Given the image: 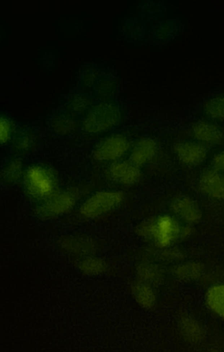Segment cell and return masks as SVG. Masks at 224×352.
Wrapping results in <instances>:
<instances>
[{
    "label": "cell",
    "mask_w": 224,
    "mask_h": 352,
    "mask_svg": "<svg viewBox=\"0 0 224 352\" xmlns=\"http://www.w3.org/2000/svg\"><path fill=\"white\" fill-rule=\"evenodd\" d=\"M81 271L88 275H99L108 269L106 262L101 258L88 256L79 263Z\"/></svg>",
    "instance_id": "19"
},
{
    "label": "cell",
    "mask_w": 224,
    "mask_h": 352,
    "mask_svg": "<svg viewBox=\"0 0 224 352\" xmlns=\"http://www.w3.org/2000/svg\"><path fill=\"white\" fill-rule=\"evenodd\" d=\"M171 209L178 220L190 226L198 223L202 217L199 204L187 195L176 197L171 204Z\"/></svg>",
    "instance_id": "8"
},
{
    "label": "cell",
    "mask_w": 224,
    "mask_h": 352,
    "mask_svg": "<svg viewBox=\"0 0 224 352\" xmlns=\"http://www.w3.org/2000/svg\"><path fill=\"white\" fill-rule=\"evenodd\" d=\"M25 184L30 195L44 200L55 192L56 182L53 174L40 165L27 169L25 175Z\"/></svg>",
    "instance_id": "4"
},
{
    "label": "cell",
    "mask_w": 224,
    "mask_h": 352,
    "mask_svg": "<svg viewBox=\"0 0 224 352\" xmlns=\"http://www.w3.org/2000/svg\"><path fill=\"white\" fill-rule=\"evenodd\" d=\"M132 292L137 302L142 307L151 309L155 306L157 296L152 285L138 280L132 285Z\"/></svg>",
    "instance_id": "16"
},
{
    "label": "cell",
    "mask_w": 224,
    "mask_h": 352,
    "mask_svg": "<svg viewBox=\"0 0 224 352\" xmlns=\"http://www.w3.org/2000/svg\"><path fill=\"white\" fill-rule=\"evenodd\" d=\"M76 200V195L73 191H55L44 200L38 208V212L44 217H57L71 210Z\"/></svg>",
    "instance_id": "6"
},
{
    "label": "cell",
    "mask_w": 224,
    "mask_h": 352,
    "mask_svg": "<svg viewBox=\"0 0 224 352\" xmlns=\"http://www.w3.org/2000/svg\"><path fill=\"white\" fill-rule=\"evenodd\" d=\"M212 168L224 175V151L216 153L212 161Z\"/></svg>",
    "instance_id": "24"
},
{
    "label": "cell",
    "mask_w": 224,
    "mask_h": 352,
    "mask_svg": "<svg viewBox=\"0 0 224 352\" xmlns=\"http://www.w3.org/2000/svg\"><path fill=\"white\" fill-rule=\"evenodd\" d=\"M32 142L30 137L27 135L20 136L18 140V144L22 148H27Z\"/></svg>",
    "instance_id": "25"
},
{
    "label": "cell",
    "mask_w": 224,
    "mask_h": 352,
    "mask_svg": "<svg viewBox=\"0 0 224 352\" xmlns=\"http://www.w3.org/2000/svg\"><path fill=\"white\" fill-rule=\"evenodd\" d=\"M173 151L178 160L188 166L201 164L208 155L207 146L196 140L178 142L174 144Z\"/></svg>",
    "instance_id": "7"
},
{
    "label": "cell",
    "mask_w": 224,
    "mask_h": 352,
    "mask_svg": "<svg viewBox=\"0 0 224 352\" xmlns=\"http://www.w3.org/2000/svg\"><path fill=\"white\" fill-rule=\"evenodd\" d=\"M21 173V164L20 162L14 160L10 162L4 171V178L9 182L15 181Z\"/></svg>",
    "instance_id": "21"
},
{
    "label": "cell",
    "mask_w": 224,
    "mask_h": 352,
    "mask_svg": "<svg viewBox=\"0 0 224 352\" xmlns=\"http://www.w3.org/2000/svg\"><path fill=\"white\" fill-rule=\"evenodd\" d=\"M198 187L206 197L224 200V175L213 168L203 170L198 179Z\"/></svg>",
    "instance_id": "10"
},
{
    "label": "cell",
    "mask_w": 224,
    "mask_h": 352,
    "mask_svg": "<svg viewBox=\"0 0 224 352\" xmlns=\"http://www.w3.org/2000/svg\"><path fill=\"white\" fill-rule=\"evenodd\" d=\"M120 117L117 105L102 102L88 111L84 121V128L88 133H101L115 126L119 122Z\"/></svg>",
    "instance_id": "3"
},
{
    "label": "cell",
    "mask_w": 224,
    "mask_h": 352,
    "mask_svg": "<svg viewBox=\"0 0 224 352\" xmlns=\"http://www.w3.org/2000/svg\"><path fill=\"white\" fill-rule=\"evenodd\" d=\"M158 149V144L154 140L149 138H142L133 146L129 161L138 167L145 166L153 160Z\"/></svg>",
    "instance_id": "13"
},
{
    "label": "cell",
    "mask_w": 224,
    "mask_h": 352,
    "mask_svg": "<svg viewBox=\"0 0 224 352\" xmlns=\"http://www.w3.org/2000/svg\"><path fill=\"white\" fill-rule=\"evenodd\" d=\"M108 174L112 181L123 186L134 185L142 176L140 167L129 160H119L112 163Z\"/></svg>",
    "instance_id": "9"
},
{
    "label": "cell",
    "mask_w": 224,
    "mask_h": 352,
    "mask_svg": "<svg viewBox=\"0 0 224 352\" xmlns=\"http://www.w3.org/2000/svg\"><path fill=\"white\" fill-rule=\"evenodd\" d=\"M129 142L121 134L110 135L101 140L94 150V158L99 162H115L126 154Z\"/></svg>",
    "instance_id": "5"
},
{
    "label": "cell",
    "mask_w": 224,
    "mask_h": 352,
    "mask_svg": "<svg viewBox=\"0 0 224 352\" xmlns=\"http://www.w3.org/2000/svg\"><path fill=\"white\" fill-rule=\"evenodd\" d=\"M162 250V257L164 260L175 263L183 261L184 253L180 249L172 246Z\"/></svg>",
    "instance_id": "22"
},
{
    "label": "cell",
    "mask_w": 224,
    "mask_h": 352,
    "mask_svg": "<svg viewBox=\"0 0 224 352\" xmlns=\"http://www.w3.org/2000/svg\"><path fill=\"white\" fill-rule=\"evenodd\" d=\"M12 125L11 122L3 116L1 117L0 123V140L1 143H6L10 139L12 132Z\"/></svg>",
    "instance_id": "23"
},
{
    "label": "cell",
    "mask_w": 224,
    "mask_h": 352,
    "mask_svg": "<svg viewBox=\"0 0 224 352\" xmlns=\"http://www.w3.org/2000/svg\"><path fill=\"white\" fill-rule=\"evenodd\" d=\"M139 280L152 286L160 284L164 280L162 269L155 263L145 261L140 263L136 269Z\"/></svg>",
    "instance_id": "17"
},
{
    "label": "cell",
    "mask_w": 224,
    "mask_h": 352,
    "mask_svg": "<svg viewBox=\"0 0 224 352\" xmlns=\"http://www.w3.org/2000/svg\"><path fill=\"white\" fill-rule=\"evenodd\" d=\"M190 133L195 140L207 146L221 144L224 140V132L210 121H198L192 124Z\"/></svg>",
    "instance_id": "11"
},
{
    "label": "cell",
    "mask_w": 224,
    "mask_h": 352,
    "mask_svg": "<svg viewBox=\"0 0 224 352\" xmlns=\"http://www.w3.org/2000/svg\"><path fill=\"white\" fill-rule=\"evenodd\" d=\"M137 230L139 235L161 249L172 247L178 241L187 239L192 234L191 226L182 224L174 215L168 214L142 223Z\"/></svg>",
    "instance_id": "1"
},
{
    "label": "cell",
    "mask_w": 224,
    "mask_h": 352,
    "mask_svg": "<svg viewBox=\"0 0 224 352\" xmlns=\"http://www.w3.org/2000/svg\"><path fill=\"white\" fill-rule=\"evenodd\" d=\"M52 126L58 132L66 133L71 131L75 126L74 122L71 119L58 116L53 119Z\"/></svg>",
    "instance_id": "20"
},
{
    "label": "cell",
    "mask_w": 224,
    "mask_h": 352,
    "mask_svg": "<svg viewBox=\"0 0 224 352\" xmlns=\"http://www.w3.org/2000/svg\"><path fill=\"white\" fill-rule=\"evenodd\" d=\"M177 327L182 338L191 344H199L206 338L203 325L190 314H182L178 319Z\"/></svg>",
    "instance_id": "12"
},
{
    "label": "cell",
    "mask_w": 224,
    "mask_h": 352,
    "mask_svg": "<svg viewBox=\"0 0 224 352\" xmlns=\"http://www.w3.org/2000/svg\"><path fill=\"white\" fill-rule=\"evenodd\" d=\"M123 192L105 190L96 192L88 197L81 205L79 212L87 219L102 217L119 207L124 200Z\"/></svg>",
    "instance_id": "2"
},
{
    "label": "cell",
    "mask_w": 224,
    "mask_h": 352,
    "mask_svg": "<svg viewBox=\"0 0 224 352\" xmlns=\"http://www.w3.org/2000/svg\"><path fill=\"white\" fill-rule=\"evenodd\" d=\"M205 271L204 266L199 262L188 261L175 264L172 269L173 276L183 281H192L200 278Z\"/></svg>",
    "instance_id": "15"
},
{
    "label": "cell",
    "mask_w": 224,
    "mask_h": 352,
    "mask_svg": "<svg viewBox=\"0 0 224 352\" xmlns=\"http://www.w3.org/2000/svg\"><path fill=\"white\" fill-rule=\"evenodd\" d=\"M208 352H221V351L218 349H212V350L209 351Z\"/></svg>",
    "instance_id": "26"
},
{
    "label": "cell",
    "mask_w": 224,
    "mask_h": 352,
    "mask_svg": "<svg viewBox=\"0 0 224 352\" xmlns=\"http://www.w3.org/2000/svg\"><path fill=\"white\" fill-rule=\"evenodd\" d=\"M204 116L212 120H224V94L208 100L203 105Z\"/></svg>",
    "instance_id": "18"
},
{
    "label": "cell",
    "mask_w": 224,
    "mask_h": 352,
    "mask_svg": "<svg viewBox=\"0 0 224 352\" xmlns=\"http://www.w3.org/2000/svg\"><path fill=\"white\" fill-rule=\"evenodd\" d=\"M204 302L210 312L224 320V283L210 286L205 293Z\"/></svg>",
    "instance_id": "14"
}]
</instances>
